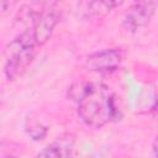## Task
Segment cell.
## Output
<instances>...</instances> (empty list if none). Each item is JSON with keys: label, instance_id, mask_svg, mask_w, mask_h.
Returning <instances> with one entry per match:
<instances>
[{"label": "cell", "instance_id": "6da1fadb", "mask_svg": "<svg viewBox=\"0 0 158 158\" xmlns=\"http://www.w3.org/2000/svg\"><path fill=\"white\" fill-rule=\"evenodd\" d=\"M78 115L88 126L99 128L117 117L114 95L106 86L93 84L78 102Z\"/></svg>", "mask_w": 158, "mask_h": 158}, {"label": "cell", "instance_id": "7a4b0ae2", "mask_svg": "<svg viewBox=\"0 0 158 158\" xmlns=\"http://www.w3.org/2000/svg\"><path fill=\"white\" fill-rule=\"evenodd\" d=\"M35 38L30 28L20 33L6 47L5 75L9 80H15L22 75L35 57Z\"/></svg>", "mask_w": 158, "mask_h": 158}, {"label": "cell", "instance_id": "3957f363", "mask_svg": "<svg viewBox=\"0 0 158 158\" xmlns=\"http://www.w3.org/2000/svg\"><path fill=\"white\" fill-rule=\"evenodd\" d=\"M157 10V0H137L125 14L122 25L130 32L146 26Z\"/></svg>", "mask_w": 158, "mask_h": 158}, {"label": "cell", "instance_id": "277c9868", "mask_svg": "<svg viewBox=\"0 0 158 158\" xmlns=\"http://www.w3.org/2000/svg\"><path fill=\"white\" fill-rule=\"evenodd\" d=\"M122 51L118 48L102 49L100 52H95L86 58V68L91 72L106 73L115 70L122 62Z\"/></svg>", "mask_w": 158, "mask_h": 158}, {"label": "cell", "instance_id": "5b68a950", "mask_svg": "<svg viewBox=\"0 0 158 158\" xmlns=\"http://www.w3.org/2000/svg\"><path fill=\"white\" fill-rule=\"evenodd\" d=\"M57 22H58L57 14L49 10H46L35 20V22L32 23V27L30 28L32 31L36 46H42L49 40Z\"/></svg>", "mask_w": 158, "mask_h": 158}, {"label": "cell", "instance_id": "8992f818", "mask_svg": "<svg viewBox=\"0 0 158 158\" xmlns=\"http://www.w3.org/2000/svg\"><path fill=\"white\" fill-rule=\"evenodd\" d=\"M74 136L72 133H63L56 138L49 146L38 152V157L46 158H58V157H70L74 149Z\"/></svg>", "mask_w": 158, "mask_h": 158}, {"label": "cell", "instance_id": "52a82bcc", "mask_svg": "<svg viewBox=\"0 0 158 158\" xmlns=\"http://www.w3.org/2000/svg\"><path fill=\"white\" fill-rule=\"evenodd\" d=\"M125 0H91L86 7V16L93 20L104 19Z\"/></svg>", "mask_w": 158, "mask_h": 158}, {"label": "cell", "instance_id": "ba28073f", "mask_svg": "<svg viewBox=\"0 0 158 158\" xmlns=\"http://www.w3.org/2000/svg\"><path fill=\"white\" fill-rule=\"evenodd\" d=\"M91 85H93V83H90V81H77V83H74L68 90L69 99L75 101V102H79L83 99V96L89 91Z\"/></svg>", "mask_w": 158, "mask_h": 158}, {"label": "cell", "instance_id": "9c48e42d", "mask_svg": "<svg viewBox=\"0 0 158 158\" xmlns=\"http://www.w3.org/2000/svg\"><path fill=\"white\" fill-rule=\"evenodd\" d=\"M26 131L28 133V136L33 139V141H41L46 137L48 128L42 125L40 121H30L27 120L26 122Z\"/></svg>", "mask_w": 158, "mask_h": 158}, {"label": "cell", "instance_id": "30bf717a", "mask_svg": "<svg viewBox=\"0 0 158 158\" xmlns=\"http://www.w3.org/2000/svg\"><path fill=\"white\" fill-rule=\"evenodd\" d=\"M21 154V146L15 142L0 141V157H15Z\"/></svg>", "mask_w": 158, "mask_h": 158}, {"label": "cell", "instance_id": "8fae6325", "mask_svg": "<svg viewBox=\"0 0 158 158\" xmlns=\"http://www.w3.org/2000/svg\"><path fill=\"white\" fill-rule=\"evenodd\" d=\"M10 0H0V15L5 14L10 6Z\"/></svg>", "mask_w": 158, "mask_h": 158}, {"label": "cell", "instance_id": "7c38bea8", "mask_svg": "<svg viewBox=\"0 0 158 158\" xmlns=\"http://www.w3.org/2000/svg\"><path fill=\"white\" fill-rule=\"evenodd\" d=\"M153 157H157V142L153 143Z\"/></svg>", "mask_w": 158, "mask_h": 158}]
</instances>
